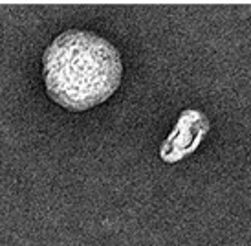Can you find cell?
I'll return each instance as SVG.
<instances>
[{
    "instance_id": "obj_1",
    "label": "cell",
    "mask_w": 251,
    "mask_h": 246,
    "mask_svg": "<svg viewBox=\"0 0 251 246\" xmlns=\"http://www.w3.org/2000/svg\"><path fill=\"white\" fill-rule=\"evenodd\" d=\"M121 74L118 48L88 29L57 35L42 57L50 98L68 110H86L106 101L121 84Z\"/></svg>"
}]
</instances>
